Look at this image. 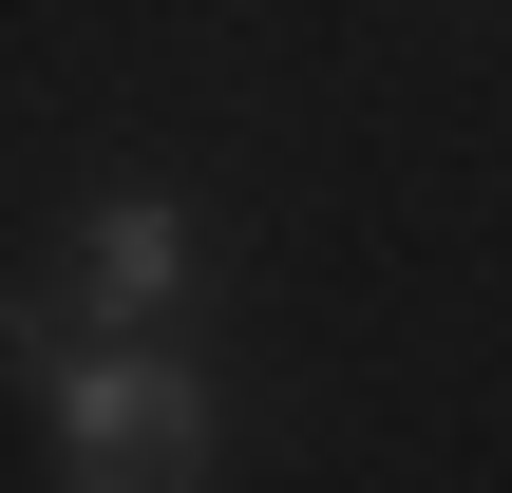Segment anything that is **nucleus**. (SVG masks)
Segmentation results:
<instances>
[{
    "mask_svg": "<svg viewBox=\"0 0 512 493\" xmlns=\"http://www.w3.org/2000/svg\"><path fill=\"white\" fill-rule=\"evenodd\" d=\"M19 361H38V399H57L76 493H190V475H209V380L152 361V323H95V342L19 323Z\"/></svg>",
    "mask_w": 512,
    "mask_h": 493,
    "instance_id": "obj_1",
    "label": "nucleus"
},
{
    "mask_svg": "<svg viewBox=\"0 0 512 493\" xmlns=\"http://www.w3.org/2000/svg\"><path fill=\"white\" fill-rule=\"evenodd\" d=\"M76 285H95V323H152V304L190 285V228H171V190H95V209H76Z\"/></svg>",
    "mask_w": 512,
    "mask_h": 493,
    "instance_id": "obj_2",
    "label": "nucleus"
}]
</instances>
